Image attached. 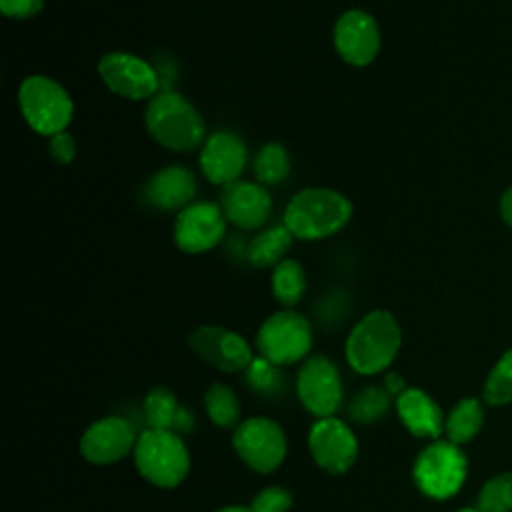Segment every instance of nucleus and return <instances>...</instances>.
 Returning <instances> with one entry per match:
<instances>
[{"label": "nucleus", "instance_id": "obj_10", "mask_svg": "<svg viewBox=\"0 0 512 512\" xmlns=\"http://www.w3.org/2000/svg\"><path fill=\"white\" fill-rule=\"evenodd\" d=\"M226 216L216 202H192L176 214L174 244L184 254H202L222 242Z\"/></svg>", "mask_w": 512, "mask_h": 512}, {"label": "nucleus", "instance_id": "obj_18", "mask_svg": "<svg viewBox=\"0 0 512 512\" xmlns=\"http://www.w3.org/2000/svg\"><path fill=\"white\" fill-rule=\"evenodd\" d=\"M196 194V178L184 166H166L154 172L144 188H142V202L154 210L172 212L182 210L192 204Z\"/></svg>", "mask_w": 512, "mask_h": 512}, {"label": "nucleus", "instance_id": "obj_32", "mask_svg": "<svg viewBox=\"0 0 512 512\" xmlns=\"http://www.w3.org/2000/svg\"><path fill=\"white\" fill-rule=\"evenodd\" d=\"M500 212H502V218L512 226V186L502 194Z\"/></svg>", "mask_w": 512, "mask_h": 512}, {"label": "nucleus", "instance_id": "obj_29", "mask_svg": "<svg viewBox=\"0 0 512 512\" xmlns=\"http://www.w3.org/2000/svg\"><path fill=\"white\" fill-rule=\"evenodd\" d=\"M290 506H292V494L280 486H270L260 490L250 502L252 512H288Z\"/></svg>", "mask_w": 512, "mask_h": 512}, {"label": "nucleus", "instance_id": "obj_6", "mask_svg": "<svg viewBox=\"0 0 512 512\" xmlns=\"http://www.w3.org/2000/svg\"><path fill=\"white\" fill-rule=\"evenodd\" d=\"M256 346L268 362L286 366L302 360L312 346V328L308 320L294 310H280L268 316L258 334Z\"/></svg>", "mask_w": 512, "mask_h": 512}, {"label": "nucleus", "instance_id": "obj_3", "mask_svg": "<svg viewBox=\"0 0 512 512\" xmlns=\"http://www.w3.org/2000/svg\"><path fill=\"white\" fill-rule=\"evenodd\" d=\"M400 344L398 320L388 310H372L348 334L346 360L360 374H376L392 364Z\"/></svg>", "mask_w": 512, "mask_h": 512}, {"label": "nucleus", "instance_id": "obj_2", "mask_svg": "<svg viewBox=\"0 0 512 512\" xmlns=\"http://www.w3.org/2000/svg\"><path fill=\"white\" fill-rule=\"evenodd\" d=\"M352 210V202L332 188H304L290 198L284 226L298 240H322L340 232Z\"/></svg>", "mask_w": 512, "mask_h": 512}, {"label": "nucleus", "instance_id": "obj_4", "mask_svg": "<svg viewBox=\"0 0 512 512\" xmlns=\"http://www.w3.org/2000/svg\"><path fill=\"white\" fill-rule=\"evenodd\" d=\"M18 104L26 124L42 136L64 132L74 114V102L66 88L42 74H32L22 80Z\"/></svg>", "mask_w": 512, "mask_h": 512}, {"label": "nucleus", "instance_id": "obj_22", "mask_svg": "<svg viewBox=\"0 0 512 512\" xmlns=\"http://www.w3.org/2000/svg\"><path fill=\"white\" fill-rule=\"evenodd\" d=\"M272 294L284 306H294L306 292L304 266L294 258L280 260L272 270Z\"/></svg>", "mask_w": 512, "mask_h": 512}, {"label": "nucleus", "instance_id": "obj_21", "mask_svg": "<svg viewBox=\"0 0 512 512\" xmlns=\"http://www.w3.org/2000/svg\"><path fill=\"white\" fill-rule=\"evenodd\" d=\"M292 238L294 236L284 226V222L274 224L250 240L246 248V258L254 268L276 266L280 260H284V254L288 252Z\"/></svg>", "mask_w": 512, "mask_h": 512}, {"label": "nucleus", "instance_id": "obj_35", "mask_svg": "<svg viewBox=\"0 0 512 512\" xmlns=\"http://www.w3.org/2000/svg\"><path fill=\"white\" fill-rule=\"evenodd\" d=\"M458 512H480V510H478V508H476V510H474V508H462V510H458Z\"/></svg>", "mask_w": 512, "mask_h": 512}, {"label": "nucleus", "instance_id": "obj_33", "mask_svg": "<svg viewBox=\"0 0 512 512\" xmlns=\"http://www.w3.org/2000/svg\"><path fill=\"white\" fill-rule=\"evenodd\" d=\"M386 390L388 392H400L402 390V378L396 376V374H390L386 378Z\"/></svg>", "mask_w": 512, "mask_h": 512}, {"label": "nucleus", "instance_id": "obj_17", "mask_svg": "<svg viewBox=\"0 0 512 512\" xmlns=\"http://www.w3.org/2000/svg\"><path fill=\"white\" fill-rule=\"evenodd\" d=\"M134 426L118 416L94 422L80 440L82 456L92 464H112L122 460L136 446Z\"/></svg>", "mask_w": 512, "mask_h": 512}, {"label": "nucleus", "instance_id": "obj_26", "mask_svg": "<svg viewBox=\"0 0 512 512\" xmlns=\"http://www.w3.org/2000/svg\"><path fill=\"white\" fill-rule=\"evenodd\" d=\"M484 400L492 406L512 402V350H508L488 374L484 384Z\"/></svg>", "mask_w": 512, "mask_h": 512}, {"label": "nucleus", "instance_id": "obj_5", "mask_svg": "<svg viewBox=\"0 0 512 512\" xmlns=\"http://www.w3.org/2000/svg\"><path fill=\"white\" fill-rule=\"evenodd\" d=\"M134 462L138 472L160 488L178 486L190 468L184 442L172 430L148 428L134 446Z\"/></svg>", "mask_w": 512, "mask_h": 512}, {"label": "nucleus", "instance_id": "obj_25", "mask_svg": "<svg viewBox=\"0 0 512 512\" xmlns=\"http://www.w3.org/2000/svg\"><path fill=\"white\" fill-rule=\"evenodd\" d=\"M204 404H206L210 420L222 428L234 426L240 418V404H238L236 394L220 382H216L208 388V392L204 396Z\"/></svg>", "mask_w": 512, "mask_h": 512}, {"label": "nucleus", "instance_id": "obj_30", "mask_svg": "<svg viewBox=\"0 0 512 512\" xmlns=\"http://www.w3.org/2000/svg\"><path fill=\"white\" fill-rule=\"evenodd\" d=\"M48 152L52 156L54 162L66 166L74 160L76 156V142L72 138V134H68L66 130L64 132H58L54 136H50L48 140Z\"/></svg>", "mask_w": 512, "mask_h": 512}, {"label": "nucleus", "instance_id": "obj_34", "mask_svg": "<svg viewBox=\"0 0 512 512\" xmlns=\"http://www.w3.org/2000/svg\"><path fill=\"white\" fill-rule=\"evenodd\" d=\"M216 512H252V510H250V506L248 508L246 506H226V508H220Z\"/></svg>", "mask_w": 512, "mask_h": 512}, {"label": "nucleus", "instance_id": "obj_13", "mask_svg": "<svg viewBox=\"0 0 512 512\" xmlns=\"http://www.w3.org/2000/svg\"><path fill=\"white\" fill-rule=\"evenodd\" d=\"M248 160V148L240 134L232 130L212 132L200 150V170L204 178L216 186L240 180Z\"/></svg>", "mask_w": 512, "mask_h": 512}, {"label": "nucleus", "instance_id": "obj_12", "mask_svg": "<svg viewBox=\"0 0 512 512\" xmlns=\"http://www.w3.org/2000/svg\"><path fill=\"white\" fill-rule=\"evenodd\" d=\"M298 398L308 412L328 418L342 400V384L336 366L326 356L308 358L298 372Z\"/></svg>", "mask_w": 512, "mask_h": 512}, {"label": "nucleus", "instance_id": "obj_24", "mask_svg": "<svg viewBox=\"0 0 512 512\" xmlns=\"http://www.w3.org/2000/svg\"><path fill=\"white\" fill-rule=\"evenodd\" d=\"M254 176L262 186H276L290 174V158L282 144L266 142L254 156Z\"/></svg>", "mask_w": 512, "mask_h": 512}, {"label": "nucleus", "instance_id": "obj_9", "mask_svg": "<svg viewBox=\"0 0 512 512\" xmlns=\"http://www.w3.org/2000/svg\"><path fill=\"white\" fill-rule=\"evenodd\" d=\"M98 74L106 88L128 100H146L160 90L158 70L130 52H108L98 60Z\"/></svg>", "mask_w": 512, "mask_h": 512}, {"label": "nucleus", "instance_id": "obj_14", "mask_svg": "<svg viewBox=\"0 0 512 512\" xmlns=\"http://www.w3.org/2000/svg\"><path fill=\"white\" fill-rule=\"evenodd\" d=\"M310 452L320 468L330 474H344L352 468L358 442L352 430L338 418H320L310 430Z\"/></svg>", "mask_w": 512, "mask_h": 512}, {"label": "nucleus", "instance_id": "obj_28", "mask_svg": "<svg viewBox=\"0 0 512 512\" xmlns=\"http://www.w3.org/2000/svg\"><path fill=\"white\" fill-rule=\"evenodd\" d=\"M388 410V390L370 386L354 396L350 402V414L358 422H374Z\"/></svg>", "mask_w": 512, "mask_h": 512}, {"label": "nucleus", "instance_id": "obj_8", "mask_svg": "<svg viewBox=\"0 0 512 512\" xmlns=\"http://www.w3.org/2000/svg\"><path fill=\"white\" fill-rule=\"evenodd\" d=\"M238 456L256 472L268 474L276 470L286 456V436L282 428L262 416L240 422L232 438Z\"/></svg>", "mask_w": 512, "mask_h": 512}, {"label": "nucleus", "instance_id": "obj_16", "mask_svg": "<svg viewBox=\"0 0 512 512\" xmlns=\"http://www.w3.org/2000/svg\"><path fill=\"white\" fill-rule=\"evenodd\" d=\"M218 204L226 220L240 230H256L264 226L272 214L270 192L262 184L246 180L222 186Z\"/></svg>", "mask_w": 512, "mask_h": 512}, {"label": "nucleus", "instance_id": "obj_23", "mask_svg": "<svg viewBox=\"0 0 512 512\" xmlns=\"http://www.w3.org/2000/svg\"><path fill=\"white\" fill-rule=\"evenodd\" d=\"M482 422H484V412L480 402L474 398H464L454 406L444 428L450 442L464 444L478 434V430L482 428Z\"/></svg>", "mask_w": 512, "mask_h": 512}, {"label": "nucleus", "instance_id": "obj_19", "mask_svg": "<svg viewBox=\"0 0 512 512\" xmlns=\"http://www.w3.org/2000/svg\"><path fill=\"white\" fill-rule=\"evenodd\" d=\"M396 408L406 428L418 438H438L444 426L440 406L422 390L410 388L398 394Z\"/></svg>", "mask_w": 512, "mask_h": 512}, {"label": "nucleus", "instance_id": "obj_31", "mask_svg": "<svg viewBox=\"0 0 512 512\" xmlns=\"http://www.w3.org/2000/svg\"><path fill=\"white\" fill-rule=\"evenodd\" d=\"M42 8L44 0H0L2 14L12 20H28L40 14Z\"/></svg>", "mask_w": 512, "mask_h": 512}, {"label": "nucleus", "instance_id": "obj_27", "mask_svg": "<svg viewBox=\"0 0 512 512\" xmlns=\"http://www.w3.org/2000/svg\"><path fill=\"white\" fill-rule=\"evenodd\" d=\"M480 512H512V474H498L478 494Z\"/></svg>", "mask_w": 512, "mask_h": 512}, {"label": "nucleus", "instance_id": "obj_1", "mask_svg": "<svg viewBox=\"0 0 512 512\" xmlns=\"http://www.w3.org/2000/svg\"><path fill=\"white\" fill-rule=\"evenodd\" d=\"M144 122L160 146L174 152H192L206 140V124L194 104L176 90H160L150 98Z\"/></svg>", "mask_w": 512, "mask_h": 512}, {"label": "nucleus", "instance_id": "obj_11", "mask_svg": "<svg viewBox=\"0 0 512 512\" xmlns=\"http://www.w3.org/2000/svg\"><path fill=\"white\" fill-rule=\"evenodd\" d=\"M332 42L338 56L350 66H368L380 52V28L372 14L360 8L346 10L334 24Z\"/></svg>", "mask_w": 512, "mask_h": 512}, {"label": "nucleus", "instance_id": "obj_15", "mask_svg": "<svg viewBox=\"0 0 512 512\" xmlns=\"http://www.w3.org/2000/svg\"><path fill=\"white\" fill-rule=\"evenodd\" d=\"M192 350L210 366L222 372H236L252 364L248 342L222 326H200L188 338Z\"/></svg>", "mask_w": 512, "mask_h": 512}, {"label": "nucleus", "instance_id": "obj_7", "mask_svg": "<svg viewBox=\"0 0 512 512\" xmlns=\"http://www.w3.org/2000/svg\"><path fill=\"white\" fill-rule=\"evenodd\" d=\"M466 478V456L458 444L438 440L424 448L414 462V480L418 488L436 500L454 496Z\"/></svg>", "mask_w": 512, "mask_h": 512}, {"label": "nucleus", "instance_id": "obj_20", "mask_svg": "<svg viewBox=\"0 0 512 512\" xmlns=\"http://www.w3.org/2000/svg\"><path fill=\"white\" fill-rule=\"evenodd\" d=\"M144 412L150 428L184 432L192 426V416L178 406L176 396L166 386H156L148 392Z\"/></svg>", "mask_w": 512, "mask_h": 512}]
</instances>
